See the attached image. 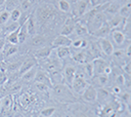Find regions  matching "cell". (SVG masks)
<instances>
[{"label": "cell", "mask_w": 131, "mask_h": 117, "mask_svg": "<svg viewBox=\"0 0 131 117\" xmlns=\"http://www.w3.org/2000/svg\"><path fill=\"white\" fill-rule=\"evenodd\" d=\"M81 95H82V99L89 104H94L97 101V90L92 85H88Z\"/></svg>", "instance_id": "30bf717a"}, {"label": "cell", "mask_w": 131, "mask_h": 117, "mask_svg": "<svg viewBox=\"0 0 131 117\" xmlns=\"http://www.w3.org/2000/svg\"><path fill=\"white\" fill-rule=\"evenodd\" d=\"M10 22H11V21H10ZM19 27H20V24H19L18 22H11L10 25H7V24H6V26H4V34L7 35V34L11 33V32H13V31L19 29Z\"/></svg>", "instance_id": "d590c367"}, {"label": "cell", "mask_w": 131, "mask_h": 117, "mask_svg": "<svg viewBox=\"0 0 131 117\" xmlns=\"http://www.w3.org/2000/svg\"><path fill=\"white\" fill-rule=\"evenodd\" d=\"M5 3H6V0H0V7L1 6H4Z\"/></svg>", "instance_id": "7dc6e473"}, {"label": "cell", "mask_w": 131, "mask_h": 117, "mask_svg": "<svg viewBox=\"0 0 131 117\" xmlns=\"http://www.w3.org/2000/svg\"><path fill=\"white\" fill-rule=\"evenodd\" d=\"M89 2H90L92 7H97V6H100V5L107 3V0H89Z\"/></svg>", "instance_id": "b9f144b4"}, {"label": "cell", "mask_w": 131, "mask_h": 117, "mask_svg": "<svg viewBox=\"0 0 131 117\" xmlns=\"http://www.w3.org/2000/svg\"><path fill=\"white\" fill-rule=\"evenodd\" d=\"M75 24H76V21L70 18L69 21H67V23L62 26L61 28V31H60V35H63V36H68V37H71L73 32H74V28H75Z\"/></svg>", "instance_id": "cb8c5ba5"}, {"label": "cell", "mask_w": 131, "mask_h": 117, "mask_svg": "<svg viewBox=\"0 0 131 117\" xmlns=\"http://www.w3.org/2000/svg\"><path fill=\"white\" fill-rule=\"evenodd\" d=\"M74 117H88V115L85 114V113H78V114L75 115Z\"/></svg>", "instance_id": "bcb514c9"}, {"label": "cell", "mask_w": 131, "mask_h": 117, "mask_svg": "<svg viewBox=\"0 0 131 117\" xmlns=\"http://www.w3.org/2000/svg\"><path fill=\"white\" fill-rule=\"evenodd\" d=\"M122 69H123L124 73H126L128 76H130V74H131V64H130V61L127 62L126 64H124L122 66Z\"/></svg>", "instance_id": "7bdbcfd3"}, {"label": "cell", "mask_w": 131, "mask_h": 117, "mask_svg": "<svg viewBox=\"0 0 131 117\" xmlns=\"http://www.w3.org/2000/svg\"><path fill=\"white\" fill-rule=\"evenodd\" d=\"M31 44L32 46L34 47H42V46H45V38L41 35H34L32 36V39H31Z\"/></svg>", "instance_id": "f546056e"}, {"label": "cell", "mask_w": 131, "mask_h": 117, "mask_svg": "<svg viewBox=\"0 0 131 117\" xmlns=\"http://www.w3.org/2000/svg\"><path fill=\"white\" fill-rule=\"evenodd\" d=\"M125 22H126V20L124 17H122L120 14H116L113 17H111L110 20H107V24H108V26L112 30H116V29L122 30Z\"/></svg>", "instance_id": "5bb4252c"}, {"label": "cell", "mask_w": 131, "mask_h": 117, "mask_svg": "<svg viewBox=\"0 0 131 117\" xmlns=\"http://www.w3.org/2000/svg\"><path fill=\"white\" fill-rule=\"evenodd\" d=\"M91 62H92V65H93L94 75H101V74H103V75L110 76L112 74L113 68H112L111 64L106 60L98 56V57L93 59Z\"/></svg>", "instance_id": "6da1fadb"}, {"label": "cell", "mask_w": 131, "mask_h": 117, "mask_svg": "<svg viewBox=\"0 0 131 117\" xmlns=\"http://www.w3.org/2000/svg\"><path fill=\"white\" fill-rule=\"evenodd\" d=\"M10 20V12L8 10H3L0 12V25H6Z\"/></svg>", "instance_id": "f35d334b"}, {"label": "cell", "mask_w": 131, "mask_h": 117, "mask_svg": "<svg viewBox=\"0 0 131 117\" xmlns=\"http://www.w3.org/2000/svg\"><path fill=\"white\" fill-rule=\"evenodd\" d=\"M89 85L88 81L86 78H82V77H75L71 88L73 89V91L77 94H82L84 92V90L87 88V86Z\"/></svg>", "instance_id": "8992f818"}, {"label": "cell", "mask_w": 131, "mask_h": 117, "mask_svg": "<svg viewBox=\"0 0 131 117\" xmlns=\"http://www.w3.org/2000/svg\"><path fill=\"white\" fill-rule=\"evenodd\" d=\"M119 98H120V100H121V102L124 104V106H125V104L127 105V107L129 108V106H130V92L129 91H123L120 95H119Z\"/></svg>", "instance_id": "ab89813d"}, {"label": "cell", "mask_w": 131, "mask_h": 117, "mask_svg": "<svg viewBox=\"0 0 131 117\" xmlns=\"http://www.w3.org/2000/svg\"><path fill=\"white\" fill-rule=\"evenodd\" d=\"M37 69L38 67L35 66L33 67L32 69H30L29 71L25 72L23 75H20V78L24 82H31V81H34L35 79V76H36V73H37Z\"/></svg>", "instance_id": "f1b7e54d"}, {"label": "cell", "mask_w": 131, "mask_h": 117, "mask_svg": "<svg viewBox=\"0 0 131 117\" xmlns=\"http://www.w3.org/2000/svg\"><path fill=\"white\" fill-rule=\"evenodd\" d=\"M56 15V11L53 7L47 5V6H43L40 7L37 12H36V17L40 23H46L51 21L52 18H54V16Z\"/></svg>", "instance_id": "5b68a950"}, {"label": "cell", "mask_w": 131, "mask_h": 117, "mask_svg": "<svg viewBox=\"0 0 131 117\" xmlns=\"http://www.w3.org/2000/svg\"><path fill=\"white\" fill-rule=\"evenodd\" d=\"M72 44V39L68 36H63V35H57L51 44L52 48H57V47H63V46H71Z\"/></svg>", "instance_id": "7c38bea8"}, {"label": "cell", "mask_w": 131, "mask_h": 117, "mask_svg": "<svg viewBox=\"0 0 131 117\" xmlns=\"http://www.w3.org/2000/svg\"><path fill=\"white\" fill-rule=\"evenodd\" d=\"M98 46H99L101 52L106 56H111L113 54L114 50H115V46L113 45L110 38H100V39H98Z\"/></svg>", "instance_id": "ba28073f"}, {"label": "cell", "mask_w": 131, "mask_h": 117, "mask_svg": "<svg viewBox=\"0 0 131 117\" xmlns=\"http://www.w3.org/2000/svg\"><path fill=\"white\" fill-rule=\"evenodd\" d=\"M55 54L56 56L60 60V61H63L68 57H71L72 56V50H71V47L70 46H63V47H57L55 48Z\"/></svg>", "instance_id": "d4e9b609"}, {"label": "cell", "mask_w": 131, "mask_h": 117, "mask_svg": "<svg viewBox=\"0 0 131 117\" xmlns=\"http://www.w3.org/2000/svg\"><path fill=\"white\" fill-rule=\"evenodd\" d=\"M58 9L63 13H72V5L69 0H58Z\"/></svg>", "instance_id": "4dcf8cb0"}, {"label": "cell", "mask_w": 131, "mask_h": 117, "mask_svg": "<svg viewBox=\"0 0 131 117\" xmlns=\"http://www.w3.org/2000/svg\"><path fill=\"white\" fill-rule=\"evenodd\" d=\"M35 66H37V60H36L34 56H30V57L25 59V60L23 61V63H21V66H20L19 70H18L19 76L23 75L25 72L29 71L30 69H32V68L35 67Z\"/></svg>", "instance_id": "2e32d148"}, {"label": "cell", "mask_w": 131, "mask_h": 117, "mask_svg": "<svg viewBox=\"0 0 131 117\" xmlns=\"http://www.w3.org/2000/svg\"><path fill=\"white\" fill-rule=\"evenodd\" d=\"M51 88H52V91H53L54 95H55L57 99H62V100H64L66 102H67V101H74V100H75L74 93H73V91H71L70 86L66 85L64 83L54 85V86H52Z\"/></svg>", "instance_id": "3957f363"}, {"label": "cell", "mask_w": 131, "mask_h": 117, "mask_svg": "<svg viewBox=\"0 0 131 117\" xmlns=\"http://www.w3.org/2000/svg\"><path fill=\"white\" fill-rule=\"evenodd\" d=\"M97 90V101L100 105H105L108 102L112 101V92L106 90L104 87L102 88H96Z\"/></svg>", "instance_id": "4fadbf2b"}, {"label": "cell", "mask_w": 131, "mask_h": 117, "mask_svg": "<svg viewBox=\"0 0 131 117\" xmlns=\"http://www.w3.org/2000/svg\"><path fill=\"white\" fill-rule=\"evenodd\" d=\"M92 8L89 0H76L74 2V6L72 7V13L75 17L80 18L86 12H88Z\"/></svg>", "instance_id": "277c9868"}, {"label": "cell", "mask_w": 131, "mask_h": 117, "mask_svg": "<svg viewBox=\"0 0 131 117\" xmlns=\"http://www.w3.org/2000/svg\"><path fill=\"white\" fill-rule=\"evenodd\" d=\"M55 112H56V108H54V107H47V108L43 109L40 112V115H41V117H51V116L54 115Z\"/></svg>", "instance_id": "74e56055"}, {"label": "cell", "mask_w": 131, "mask_h": 117, "mask_svg": "<svg viewBox=\"0 0 131 117\" xmlns=\"http://www.w3.org/2000/svg\"><path fill=\"white\" fill-rule=\"evenodd\" d=\"M73 1H74V2H75V1H76V0H73Z\"/></svg>", "instance_id": "f907efd6"}, {"label": "cell", "mask_w": 131, "mask_h": 117, "mask_svg": "<svg viewBox=\"0 0 131 117\" xmlns=\"http://www.w3.org/2000/svg\"><path fill=\"white\" fill-rule=\"evenodd\" d=\"M91 85L95 88H102V87H105L108 82H110V78L107 75H93L91 78Z\"/></svg>", "instance_id": "8fae6325"}, {"label": "cell", "mask_w": 131, "mask_h": 117, "mask_svg": "<svg viewBox=\"0 0 131 117\" xmlns=\"http://www.w3.org/2000/svg\"><path fill=\"white\" fill-rule=\"evenodd\" d=\"M90 42L85 38V37H81V38H75V39H72V44L70 47H73L77 50H80V49H87L88 46H89Z\"/></svg>", "instance_id": "e0dca14e"}, {"label": "cell", "mask_w": 131, "mask_h": 117, "mask_svg": "<svg viewBox=\"0 0 131 117\" xmlns=\"http://www.w3.org/2000/svg\"><path fill=\"white\" fill-rule=\"evenodd\" d=\"M72 57H73V61L74 62H76L77 64H80V65H83L86 62H91V61L88 60L86 50H83V49H80V50L76 51L75 54L72 55Z\"/></svg>", "instance_id": "484cf974"}, {"label": "cell", "mask_w": 131, "mask_h": 117, "mask_svg": "<svg viewBox=\"0 0 131 117\" xmlns=\"http://www.w3.org/2000/svg\"><path fill=\"white\" fill-rule=\"evenodd\" d=\"M5 44H6V39H5V37H1V38H0V54L2 53Z\"/></svg>", "instance_id": "f6af8a7d"}, {"label": "cell", "mask_w": 131, "mask_h": 117, "mask_svg": "<svg viewBox=\"0 0 131 117\" xmlns=\"http://www.w3.org/2000/svg\"><path fill=\"white\" fill-rule=\"evenodd\" d=\"M25 24H26V28L29 36L32 37L37 34V26H36V21L34 18V15H28Z\"/></svg>", "instance_id": "d6986e66"}, {"label": "cell", "mask_w": 131, "mask_h": 117, "mask_svg": "<svg viewBox=\"0 0 131 117\" xmlns=\"http://www.w3.org/2000/svg\"><path fill=\"white\" fill-rule=\"evenodd\" d=\"M82 68H83V71H84V73L86 74V76H87L88 78H91V77L94 75L92 62H86L85 64H83Z\"/></svg>", "instance_id": "e575fe53"}, {"label": "cell", "mask_w": 131, "mask_h": 117, "mask_svg": "<svg viewBox=\"0 0 131 117\" xmlns=\"http://www.w3.org/2000/svg\"><path fill=\"white\" fill-rule=\"evenodd\" d=\"M0 38H1V31H0Z\"/></svg>", "instance_id": "681fc988"}, {"label": "cell", "mask_w": 131, "mask_h": 117, "mask_svg": "<svg viewBox=\"0 0 131 117\" xmlns=\"http://www.w3.org/2000/svg\"><path fill=\"white\" fill-rule=\"evenodd\" d=\"M34 82H35V83H43V84L48 85L49 87H52L48 73H46L44 70H41V69H39V68L37 69V73H36Z\"/></svg>", "instance_id": "9a60e30c"}, {"label": "cell", "mask_w": 131, "mask_h": 117, "mask_svg": "<svg viewBox=\"0 0 131 117\" xmlns=\"http://www.w3.org/2000/svg\"><path fill=\"white\" fill-rule=\"evenodd\" d=\"M88 30H87V27L82 24L81 22L77 21L76 24H75V28H74V32L72 35H75V38H81V37H85L87 34H88Z\"/></svg>", "instance_id": "ffe728a7"}, {"label": "cell", "mask_w": 131, "mask_h": 117, "mask_svg": "<svg viewBox=\"0 0 131 117\" xmlns=\"http://www.w3.org/2000/svg\"><path fill=\"white\" fill-rule=\"evenodd\" d=\"M10 20L11 22H18L19 23V20L21 17V14H23V11L19 7H15L14 9L10 10Z\"/></svg>", "instance_id": "d6a6232c"}, {"label": "cell", "mask_w": 131, "mask_h": 117, "mask_svg": "<svg viewBox=\"0 0 131 117\" xmlns=\"http://www.w3.org/2000/svg\"><path fill=\"white\" fill-rule=\"evenodd\" d=\"M36 87H37L38 90H40V91H47L48 89L51 88V87H49L48 85L43 84V83H36Z\"/></svg>", "instance_id": "ee69618b"}, {"label": "cell", "mask_w": 131, "mask_h": 117, "mask_svg": "<svg viewBox=\"0 0 131 117\" xmlns=\"http://www.w3.org/2000/svg\"><path fill=\"white\" fill-rule=\"evenodd\" d=\"M17 51H18L17 45H14V44H11V43H6L5 46H4V49H3L2 53H3L4 57L7 59V57H10V56L14 55Z\"/></svg>", "instance_id": "4316f807"}, {"label": "cell", "mask_w": 131, "mask_h": 117, "mask_svg": "<svg viewBox=\"0 0 131 117\" xmlns=\"http://www.w3.org/2000/svg\"><path fill=\"white\" fill-rule=\"evenodd\" d=\"M76 72H77V67L74 66V65H68L63 68L62 70V75H63V80H64V83L71 87L74 79H75V76H76Z\"/></svg>", "instance_id": "52a82bcc"}, {"label": "cell", "mask_w": 131, "mask_h": 117, "mask_svg": "<svg viewBox=\"0 0 131 117\" xmlns=\"http://www.w3.org/2000/svg\"><path fill=\"white\" fill-rule=\"evenodd\" d=\"M60 67H61V63H60V60L56 56V54H55V57L54 59L51 57L50 55L47 59H45L44 69L48 73L53 72V71H57V70H61Z\"/></svg>", "instance_id": "9c48e42d"}, {"label": "cell", "mask_w": 131, "mask_h": 117, "mask_svg": "<svg viewBox=\"0 0 131 117\" xmlns=\"http://www.w3.org/2000/svg\"><path fill=\"white\" fill-rule=\"evenodd\" d=\"M48 75H49L50 82H51V85H52V86L57 85V84L64 83L63 75H62V71H61V70H57V71L50 72V73H48Z\"/></svg>", "instance_id": "7402d4cb"}, {"label": "cell", "mask_w": 131, "mask_h": 117, "mask_svg": "<svg viewBox=\"0 0 131 117\" xmlns=\"http://www.w3.org/2000/svg\"><path fill=\"white\" fill-rule=\"evenodd\" d=\"M36 0H20V5H19V8L21 9V11H28L30 10L33 5L35 4Z\"/></svg>", "instance_id": "8d00e7d4"}, {"label": "cell", "mask_w": 131, "mask_h": 117, "mask_svg": "<svg viewBox=\"0 0 131 117\" xmlns=\"http://www.w3.org/2000/svg\"><path fill=\"white\" fill-rule=\"evenodd\" d=\"M108 38L112 41L113 45L116 46L118 49H123L130 43L129 39H127V37L124 34V32L122 30H119V29L112 30Z\"/></svg>", "instance_id": "7a4b0ae2"}, {"label": "cell", "mask_w": 131, "mask_h": 117, "mask_svg": "<svg viewBox=\"0 0 131 117\" xmlns=\"http://www.w3.org/2000/svg\"><path fill=\"white\" fill-rule=\"evenodd\" d=\"M115 1H118V0H107V2H115Z\"/></svg>", "instance_id": "c3c4849f"}, {"label": "cell", "mask_w": 131, "mask_h": 117, "mask_svg": "<svg viewBox=\"0 0 131 117\" xmlns=\"http://www.w3.org/2000/svg\"><path fill=\"white\" fill-rule=\"evenodd\" d=\"M13 105L12 96L11 95H5L0 100V108L2 110V113H9Z\"/></svg>", "instance_id": "603a6c76"}, {"label": "cell", "mask_w": 131, "mask_h": 117, "mask_svg": "<svg viewBox=\"0 0 131 117\" xmlns=\"http://www.w3.org/2000/svg\"><path fill=\"white\" fill-rule=\"evenodd\" d=\"M123 91H125V89H123L122 86L117 85V84H115V85L113 86V88H112V93L115 94V95H117V96H119Z\"/></svg>", "instance_id": "60d3db41"}, {"label": "cell", "mask_w": 131, "mask_h": 117, "mask_svg": "<svg viewBox=\"0 0 131 117\" xmlns=\"http://www.w3.org/2000/svg\"><path fill=\"white\" fill-rule=\"evenodd\" d=\"M52 52V47L50 46H42L40 48H38L35 52H34V57L36 60H45L47 59Z\"/></svg>", "instance_id": "ac0fdd59"}, {"label": "cell", "mask_w": 131, "mask_h": 117, "mask_svg": "<svg viewBox=\"0 0 131 117\" xmlns=\"http://www.w3.org/2000/svg\"><path fill=\"white\" fill-rule=\"evenodd\" d=\"M128 117H130V116H128Z\"/></svg>", "instance_id": "816d5d0a"}, {"label": "cell", "mask_w": 131, "mask_h": 117, "mask_svg": "<svg viewBox=\"0 0 131 117\" xmlns=\"http://www.w3.org/2000/svg\"><path fill=\"white\" fill-rule=\"evenodd\" d=\"M118 14H120L125 20L130 17V14H131V3H130V1H127V2L122 4V6L119 9V13Z\"/></svg>", "instance_id": "83f0119b"}, {"label": "cell", "mask_w": 131, "mask_h": 117, "mask_svg": "<svg viewBox=\"0 0 131 117\" xmlns=\"http://www.w3.org/2000/svg\"><path fill=\"white\" fill-rule=\"evenodd\" d=\"M111 31H112V29L110 28V26H108V24H107V22L103 25V26H101L98 30H96L95 32H93L92 33V35L94 36V37H96L97 39H100V38H108V36H110V34H111Z\"/></svg>", "instance_id": "44dd1931"}, {"label": "cell", "mask_w": 131, "mask_h": 117, "mask_svg": "<svg viewBox=\"0 0 131 117\" xmlns=\"http://www.w3.org/2000/svg\"><path fill=\"white\" fill-rule=\"evenodd\" d=\"M28 32H27V28H26V24L24 23L23 25H20L19 31H18V43H25V41L28 39Z\"/></svg>", "instance_id": "836d02e7"}, {"label": "cell", "mask_w": 131, "mask_h": 117, "mask_svg": "<svg viewBox=\"0 0 131 117\" xmlns=\"http://www.w3.org/2000/svg\"><path fill=\"white\" fill-rule=\"evenodd\" d=\"M20 28V27H19ZM18 31L19 29L5 35V39H6V42L8 43H11V44H14V45H17L18 44Z\"/></svg>", "instance_id": "1f68e13d"}]
</instances>
